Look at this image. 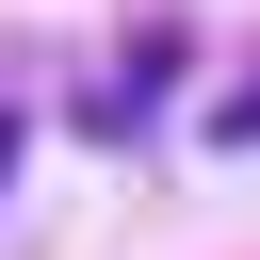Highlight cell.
<instances>
[{
  "label": "cell",
  "instance_id": "cell-1",
  "mask_svg": "<svg viewBox=\"0 0 260 260\" xmlns=\"http://www.w3.org/2000/svg\"><path fill=\"white\" fill-rule=\"evenodd\" d=\"M0 162H16V130H0Z\"/></svg>",
  "mask_w": 260,
  "mask_h": 260
}]
</instances>
